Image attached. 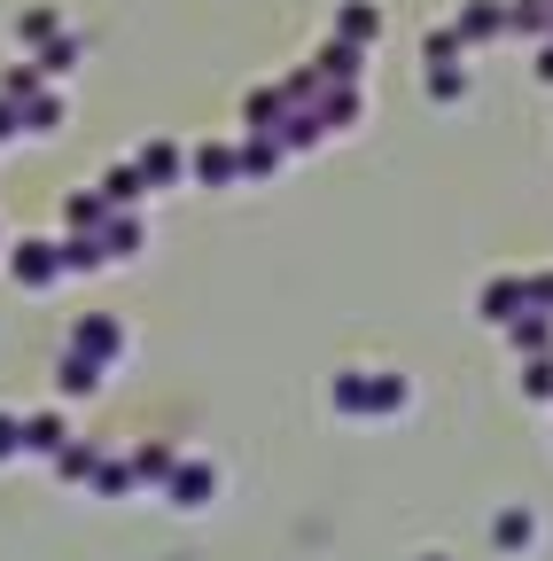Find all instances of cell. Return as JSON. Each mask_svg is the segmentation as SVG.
I'll return each instance as SVG.
<instances>
[{
  "label": "cell",
  "mask_w": 553,
  "mask_h": 561,
  "mask_svg": "<svg viewBox=\"0 0 553 561\" xmlns=\"http://www.w3.org/2000/svg\"><path fill=\"white\" fill-rule=\"evenodd\" d=\"M9 437H16V430H9V421H0V453H9Z\"/></svg>",
  "instance_id": "6da1fadb"
}]
</instances>
